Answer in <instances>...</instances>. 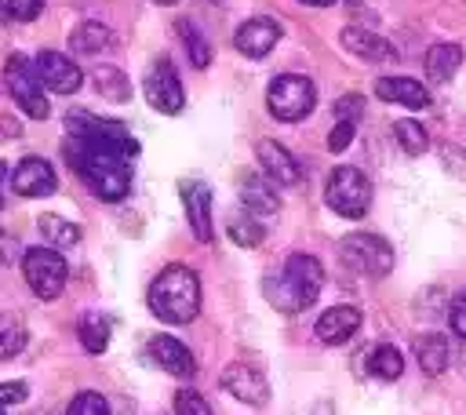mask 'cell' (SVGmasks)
I'll list each match as a JSON object with an SVG mask.
<instances>
[{
    "mask_svg": "<svg viewBox=\"0 0 466 415\" xmlns=\"http://www.w3.org/2000/svg\"><path fill=\"white\" fill-rule=\"evenodd\" d=\"M459 66H462V47L455 40H441V44H433L426 51V73L437 84H448L459 73Z\"/></svg>",
    "mask_w": 466,
    "mask_h": 415,
    "instance_id": "603a6c76",
    "label": "cell"
},
{
    "mask_svg": "<svg viewBox=\"0 0 466 415\" xmlns=\"http://www.w3.org/2000/svg\"><path fill=\"white\" fill-rule=\"evenodd\" d=\"M302 4H309V7H331L335 0H302Z\"/></svg>",
    "mask_w": 466,
    "mask_h": 415,
    "instance_id": "7bdbcfd3",
    "label": "cell"
},
{
    "mask_svg": "<svg viewBox=\"0 0 466 415\" xmlns=\"http://www.w3.org/2000/svg\"><path fill=\"white\" fill-rule=\"evenodd\" d=\"M178 33H182V40H186V51H189V62H193L197 69H204V66L211 62V47H208V40H204V36H200V33H197V29H193V25L186 22V18L178 22Z\"/></svg>",
    "mask_w": 466,
    "mask_h": 415,
    "instance_id": "1f68e13d",
    "label": "cell"
},
{
    "mask_svg": "<svg viewBox=\"0 0 466 415\" xmlns=\"http://www.w3.org/2000/svg\"><path fill=\"white\" fill-rule=\"evenodd\" d=\"M240 204H244L248 215L258 218V215H277L280 197L269 186V178H262V175H240Z\"/></svg>",
    "mask_w": 466,
    "mask_h": 415,
    "instance_id": "44dd1931",
    "label": "cell"
},
{
    "mask_svg": "<svg viewBox=\"0 0 466 415\" xmlns=\"http://www.w3.org/2000/svg\"><path fill=\"white\" fill-rule=\"evenodd\" d=\"M448 324H451V331H455L459 339H466V288L451 299V306H448Z\"/></svg>",
    "mask_w": 466,
    "mask_h": 415,
    "instance_id": "e575fe53",
    "label": "cell"
},
{
    "mask_svg": "<svg viewBox=\"0 0 466 415\" xmlns=\"http://www.w3.org/2000/svg\"><path fill=\"white\" fill-rule=\"evenodd\" d=\"M7 22H11V11H7V4L0 0V25H7Z\"/></svg>",
    "mask_w": 466,
    "mask_h": 415,
    "instance_id": "b9f144b4",
    "label": "cell"
},
{
    "mask_svg": "<svg viewBox=\"0 0 466 415\" xmlns=\"http://www.w3.org/2000/svg\"><path fill=\"white\" fill-rule=\"evenodd\" d=\"M4 178H7V182H11V171H7V164H4V160H0V186H4Z\"/></svg>",
    "mask_w": 466,
    "mask_h": 415,
    "instance_id": "ee69618b",
    "label": "cell"
},
{
    "mask_svg": "<svg viewBox=\"0 0 466 415\" xmlns=\"http://www.w3.org/2000/svg\"><path fill=\"white\" fill-rule=\"evenodd\" d=\"M353 135H357V124L339 120V124L331 127V135H328V149H331V153H342V149L353 142Z\"/></svg>",
    "mask_w": 466,
    "mask_h": 415,
    "instance_id": "d590c367",
    "label": "cell"
},
{
    "mask_svg": "<svg viewBox=\"0 0 466 415\" xmlns=\"http://www.w3.org/2000/svg\"><path fill=\"white\" fill-rule=\"evenodd\" d=\"M91 84H95V91H98L102 98H109V102H127V98H131V84H127L124 69H116V66H98V69H91Z\"/></svg>",
    "mask_w": 466,
    "mask_h": 415,
    "instance_id": "484cf974",
    "label": "cell"
},
{
    "mask_svg": "<svg viewBox=\"0 0 466 415\" xmlns=\"http://www.w3.org/2000/svg\"><path fill=\"white\" fill-rule=\"evenodd\" d=\"M33 69H36L40 84H44L47 91H55V95H73V91L84 84L80 66H76L69 55H62V51H40V55L33 58Z\"/></svg>",
    "mask_w": 466,
    "mask_h": 415,
    "instance_id": "7c38bea8",
    "label": "cell"
},
{
    "mask_svg": "<svg viewBox=\"0 0 466 415\" xmlns=\"http://www.w3.org/2000/svg\"><path fill=\"white\" fill-rule=\"evenodd\" d=\"M149 309L157 320L164 324H189L197 313H200V277L182 266V262H171L164 266L153 284H149Z\"/></svg>",
    "mask_w": 466,
    "mask_h": 415,
    "instance_id": "3957f363",
    "label": "cell"
},
{
    "mask_svg": "<svg viewBox=\"0 0 466 415\" xmlns=\"http://www.w3.org/2000/svg\"><path fill=\"white\" fill-rule=\"evenodd\" d=\"M109 331H113V324H109V317H102V313H84L80 324H76L80 346H84L87 353H102V349L109 346Z\"/></svg>",
    "mask_w": 466,
    "mask_h": 415,
    "instance_id": "4316f807",
    "label": "cell"
},
{
    "mask_svg": "<svg viewBox=\"0 0 466 415\" xmlns=\"http://www.w3.org/2000/svg\"><path fill=\"white\" fill-rule=\"evenodd\" d=\"M0 204H4V197H0Z\"/></svg>",
    "mask_w": 466,
    "mask_h": 415,
    "instance_id": "c3c4849f",
    "label": "cell"
},
{
    "mask_svg": "<svg viewBox=\"0 0 466 415\" xmlns=\"http://www.w3.org/2000/svg\"><path fill=\"white\" fill-rule=\"evenodd\" d=\"M218 386H222L229 397H237L240 404H251V408H262V404L269 400V382H266V375H262L255 364H244V360L226 364L222 375H218Z\"/></svg>",
    "mask_w": 466,
    "mask_h": 415,
    "instance_id": "8fae6325",
    "label": "cell"
},
{
    "mask_svg": "<svg viewBox=\"0 0 466 415\" xmlns=\"http://www.w3.org/2000/svg\"><path fill=\"white\" fill-rule=\"evenodd\" d=\"M375 95L390 106H404V109H426L430 106V91L419 80L408 76H379L375 80Z\"/></svg>",
    "mask_w": 466,
    "mask_h": 415,
    "instance_id": "d6986e66",
    "label": "cell"
},
{
    "mask_svg": "<svg viewBox=\"0 0 466 415\" xmlns=\"http://www.w3.org/2000/svg\"><path fill=\"white\" fill-rule=\"evenodd\" d=\"M25 342H29L25 324H22L15 313H0V360L18 357V353L25 349Z\"/></svg>",
    "mask_w": 466,
    "mask_h": 415,
    "instance_id": "f1b7e54d",
    "label": "cell"
},
{
    "mask_svg": "<svg viewBox=\"0 0 466 415\" xmlns=\"http://www.w3.org/2000/svg\"><path fill=\"white\" fill-rule=\"evenodd\" d=\"M255 157H258V167H262V175L269 182H277V186H299L302 182V171H299L295 157L280 142H269V138L258 142L255 146Z\"/></svg>",
    "mask_w": 466,
    "mask_h": 415,
    "instance_id": "2e32d148",
    "label": "cell"
},
{
    "mask_svg": "<svg viewBox=\"0 0 466 415\" xmlns=\"http://www.w3.org/2000/svg\"><path fill=\"white\" fill-rule=\"evenodd\" d=\"M11 189L25 200H36V197H51L58 189V175L55 167L44 160V157H22L11 171Z\"/></svg>",
    "mask_w": 466,
    "mask_h": 415,
    "instance_id": "4fadbf2b",
    "label": "cell"
},
{
    "mask_svg": "<svg viewBox=\"0 0 466 415\" xmlns=\"http://www.w3.org/2000/svg\"><path fill=\"white\" fill-rule=\"evenodd\" d=\"M175 415H215L208 408V400L197 390H178L175 393Z\"/></svg>",
    "mask_w": 466,
    "mask_h": 415,
    "instance_id": "836d02e7",
    "label": "cell"
},
{
    "mask_svg": "<svg viewBox=\"0 0 466 415\" xmlns=\"http://www.w3.org/2000/svg\"><path fill=\"white\" fill-rule=\"evenodd\" d=\"M18 135H22L18 120H11V116H0V138H18Z\"/></svg>",
    "mask_w": 466,
    "mask_h": 415,
    "instance_id": "60d3db41",
    "label": "cell"
},
{
    "mask_svg": "<svg viewBox=\"0 0 466 415\" xmlns=\"http://www.w3.org/2000/svg\"><path fill=\"white\" fill-rule=\"evenodd\" d=\"M262 222L255 218V215H237V218H229V240L233 244H240V248H258L262 244Z\"/></svg>",
    "mask_w": 466,
    "mask_h": 415,
    "instance_id": "4dcf8cb0",
    "label": "cell"
},
{
    "mask_svg": "<svg viewBox=\"0 0 466 415\" xmlns=\"http://www.w3.org/2000/svg\"><path fill=\"white\" fill-rule=\"evenodd\" d=\"M4 4H7L11 18H18V22H33L44 7V0H4Z\"/></svg>",
    "mask_w": 466,
    "mask_h": 415,
    "instance_id": "8d00e7d4",
    "label": "cell"
},
{
    "mask_svg": "<svg viewBox=\"0 0 466 415\" xmlns=\"http://www.w3.org/2000/svg\"><path fill=\"white\" fill-rule=\"evenodd\" d=\"M393 135H397V142H400V149L408 157H422L430 149V135H426V127L419 120H397L393 124Z\"/></svg>",
    "mask_w": 466,
    "mask_h": 415,
    "instance_id": "f546056e",
    "label": "cell"
},
{
    "mask_svg": "<svg viewBox=\"0 0 466 415\" xmlns=\"http://www.w3.org/2000/svg\"><path fill=\"white\" fill-rule=\"evenodd\" d=\"M357 328H360V309H357V306H331V309H324V313L317 317V328H313V331H317L320 342L339 346V342L353 339Z\"/></svg>",
    "mask_w": 466,
    "mask_h": 415,
    "instance_id": "ac0fdd59",
    "label": "cell"
},
{
    "mask_svg": "<svg viewBox=\"0 0 466 415\" xmlns=\"http://www.w3.org/2000/svg\"><path fill=\"white\" fill-rule=\"evenodd\" d=\"M22 251H18V240L7 233V229H0V262H15Z\"/></svg>",
    "mask_w": 466,
    "mask_h": 415,
    "instance_id": "ab89813d",
    "label": "cell"
},
{
    "mask_svg": "<svg viewBox=\"0 0 466 415\" xmlns=\"http://www.w3.org/2000/svg\"><path fill=\"white\" fill-rule=\"evenodd\" d=\"M350 4H360V0H350Z\"/></svg>",
    "mask_w": 466,
    "mask_h": 415,
    "instance_id": "7dc6e473",
    "label": "cell"
},
{
    "mask_svg": "<svg viewBox=\"0 0 466 415\" xmlns=\"http://www.w3.org/2000/svg\"><path fill=\"white\" fill-rule=\"evenodd\" d=\"M66 127H69V138H87V142H102V146H116L124 149L127 157H138V142L131 138V131L116 120H102L87 109H69L66 113Z\"/></svg>",
    "mask_w": 466,
    "mask_h": 415,
    "instance_id": "30bf717a",
    "label": "cell"
},
{
    "mask_svg": "<svg viewBox=\"0 0 466 415\" xmlns=\"http://www.w3.org/2000/svg\"><path fill=\"white\" fill-rule=\"evenodd\" d=\"M142 91H146V102L157 109V113H182L186 106V91H182V80L175 73V62L167 55L153 58V66L146 69V80H142Z\"/></svg>",
    "mask_w": 466,
    "mask_h": 415,
    "instance_id": "9c48e42d",
    "label": "cell"
},
{
    "mask_svg": "<svg viewBox=\"0 0 466 415\" xmlns=\"http://www.w3.org/2000/svg\"><path fill=\"white\" fill-rule=\"evenodd\" d=\"M22 277H25L29 291H33L36 299L51 302V299H58L62 288H66L69 266H66L62 251L40 244V248H25V251H22Z\"/></svg>",
    "mask_w": 466,
    "mask_h": 415,
    "instance_id": "5b68a950",
    "label": "cell"
},
{
    "mask_svg": "<svg viewBox=\"0 0 466 415\" xmlns=\"http://www.w3.org/2000/svg\"><path fill=\"white\" fill-rule=\"evenodd\" d=\"M178 197H182V208H186V218H189V229L200 244L211 240V189L197 178H186L178 186Z\"/></svg>",
    "mask_w": 466,
    "mask_h": 415,
    "instance_id": "9a60e30c",
    "label": "cell"
},
{
    "mask_svg": "<svg viewBox=\"0 0 466 415\" xmlns=\"http://www.w3.org/2000/svg\"><path fill=\"white\" fill-rule=\"evenodd\" d=\"M266 106H269V113H273L277 120H284V124H295V120L309 116L313 106H317L313 80L302 76V73H280V76L269 84V91H266Z\"/></svg>",
    "mask_w": 466,
    "mask_h": 415,
    "instance_id": "8992f818",
    "label": "cell"
},
{
    "mask_svg": "<svg viewBox=\"0 0 466 415\" xmlns=\"http://www.w3.org/2000/svg\"><path fill=\"white\" fill-rule=\"evenodd\" d=\"M324 200L335 215L342 218H364L368 208H371V182L360 167H350V164H339L331 175H328V186H324Z\"/></svg>",
    "mask_w": 466,
    "mask_h": 415,
    "instance_id": "277c9868",
    "label": "cell"
},
{
    "mask_svg": "<svg viewBox=\"0 0 466 415\" xmlns=\"http://www.w3.org/2000/svg\"><path fill=\"white\" fill-rule=\"evenodd\" d=\"M157 4H171V0H157Z\"/></svg>",
    "mask_w": 466,
    "mask_h": 415,
    "instance_id": "f6af8a7d",
    "label": "cell"
},
{
    "mask_svg": "<svg viewBox=\"0 0 466 415\" xmlns=\"http://www.w3.org/2000/svg\"><path fill=\"white\" fill-rule=\"evenodd\" d=\"M0 415H7V411H4V404H0Z\"/></svg>",
    "mask_w": 466,
    "mask_h": 415,
    "instance_id": "bcb514c9",
    "label": "cell"
},
{
    "mask_svg": "<svg viewBox=\"0 0 466 415\" xmlns=\"http://www.w3.org/2000/svg\"><path fill=\"white\" fill-rule=\"evenodd\" d=\"M342 47H346L350 55L364 58V62H382V66L397 62V51L390 47V40H382L379 33H368V29H360V25L342 29Z\"/></svg>",
    "mask_w": 466,
    "mask_h": 415,
    "instance_id": "ffe728a7",
    "label": "cell"
},
{
    "mask_svg": "<svg viewBox=\"0 0 466 415\" xmlns=\"http://www.w3.org/2000/svg\"><path fill=\"white\" fill-rule=\"evenodd\" d=\"M324 288V269L313 255H288L280 262V269H273L266 280H262V295L280 309V313H302L306 306L317 302Z\"/></svg>",
    "mask_w": 466,
    "mask_h": 415,
    "instance_id": "7a4b0ae2",
    "label": "cell"
},
{
    "mask_svg": "<svg viewBox=\"0 0 466 415\" xmlns=\"http://www.w3.org/2000/svg\"><path fill=\"white\" fill-rule=\"evenodd\" d=\"M66 415H109V400L102 393H95V390H84V393H76L69 400Z\"/></svg>",
    "mask_w": 466,
    "mask_h": 415,
    "instance_id": "d6a6232c",
    "label": "cell"
},
{
    "mask_svg": "<svg viewBox=\"0 0 466 415\" xmlns=\"http://www.w3.org/2000/svg\"><path fill=\"white\" fill-rule=\"evenodd\" d=\"M335 113H339V120H357L360 113H364V98L360 95H342L339 102H335Z\"/></svg>",
    "mask_w": 466,
    "mask_h": 415,
    "instance_id": "74e56055",
    "label": "cell"
},
{
    "mask_svg": "<svg viewBox=\"0 0 466 415\" xmlns=\"http://www.w3.org/2000/svg\"><path fill=\"white\" fill-rule=\"evenodd\" d=\"M4 80H7V91H11L15 106H18L25 116L47 120L51 106H47V98H44V84H40V76H36V69H33V62H29L25 55H11V58L4 62Z\"/></svg>",
    "mask_w": 466,
    "mask_h": 415,
    "instance_id": "52a82bcc",
    "label": "cell"
},
{
    "mask_svg": "<svg viewBox=\"0 0 466 415\" xmlns=\"http://www.w3.org/2000/svg\"><path fill=\"white\" fill-rule=\"evenodd\" d=\"M146 349H149V360H153L157 368H164L167 375H175V379H193L197 360H193L189 346L178 342L175 335H153Z\"/></svg>",
    "mask_w": 466,
    "mask_h": 415,
    "instance_id": "5bb4252c",
    "label": "cell"
},
{
    "mask_svg": "<svg viewBox=\"0 0 466 415\" xmlns=\"http://www.w3.org/2000/svg\"><path fill=\"white\" fill-rule=\"evenodd\" d=\"M66 160L98 200L116 204V200L127 197V189H131V157L124 149L87 142V138H69L66 142Z\"/></svg>",
    "mask_w": 466,
    "mask_h": 415,
    "instance_id": "6da1fadb",
    "label": "cell"
},
{
    "mask_svg": "<svg viewBox=\"0 0 466 415\" xmlns=\"http://www.w3.org/2000/svg\"><path fill=\"white\" fill-rule=\"evenodd\" d=\"M339 255L360 277H386L393 269V248L379 233H350L339 244Z\"/></svg>",
    "mask_w": 466,
    "mask_h": 415,
    "instance_id": "ba28073f",
    "label": "cell"
},
{
    "mask_svg": "<svg viewBox=\"0 0 466 415\" xmlns=\"http://www.w3.org/2000/svg\"><path fill=\"white\" fill-rule=\"evenodd\" d=\"M415 360H419V368H422L426 375H441V371L448 368V360H451L448 339L437 335V331L419 335V339H415Z\"/></svg>",
    "mask_w": 466,
    "mask_h": 415,
    "instance_id": "cb8c5ba5",
    "label": "cell"
},
{
    "mask_svg": "<svg viewBox=\"0 0 466 415\" xmlns=\"http://www.w3.org/2000/svg\"><path fill=\"white\" fill-rule=\"evenodd\" d=\"M29 397V386L25 382H0V404H22Z\"/></svg>",
    "mask_w": 466,
    "mask_h": 415,
    "instance_id": "f35d334b",
    "label": "cell"
},
{
    "mask_svg": "<svg viewBox=\"0 0 466 415\" xmlns=\"http://www.w3.org/2000/svg\"><path fill=\"white\" fill-rule=\"evenodd\" d=\"M368 371H371L375 379H382V382H393V379H400V371H404V353H400L397 346L382 342V346H375V349L368 353Z\"/></svg>",
    "mask_w": 466,
    "mask_h": 415,
    "instance_id": "83f0119b",
    "label": "cell"
},
{
    "mask_svg": "<svg viewBox=\"0 0 466 415\" xmlns=\"http://www.w3.org/2000/svg\"><path fill=\"white\" fill-rule=\"evenodd\" d=\"M113 44H116L113 29L102 25V22H95V18L80 22V25L69 33V47H73L76 55H102V51H109Z\"/></svg>",
    "mask_w": 466,
    "mask_h": 415,
    "instance_id": "7402d4cb",
    "label": "cell"
},
{
    "mask_svg": "<svg viewBox=\"0 0 466 415\" xmlns=\"http://www.w3.org/2000/svg\"><path fill=\"white\" fill-rule=\"evenodd\" d=\"M277 40H280V25H277L273 18H248V22L237 29V36H233L237 51L248 55V58H262V55H269Z\"/></svg>",
    "mask_w": 466,
    "mask_h": 415,
    "instance_id": "e0dca14e",
    "label": "cell"
},
{
    "mask_svg": "<svg viewBox=\"0 0 466 415\" xmlns=\"http://www.w3.org/2000/svg\"><path fill=\"white\" fill-rule=\"evenodd\" d=\"M36 229H40V237H44V244L55 248V251L80 244V226L69 222V218H62V215H55V211H44V215L36 218Z\"/></svg>",
    "mask_w": 466,
    "mask_h": 415,
    "instance_id": "d4e9b609",
    "label": "cell"
}]
</instances>
